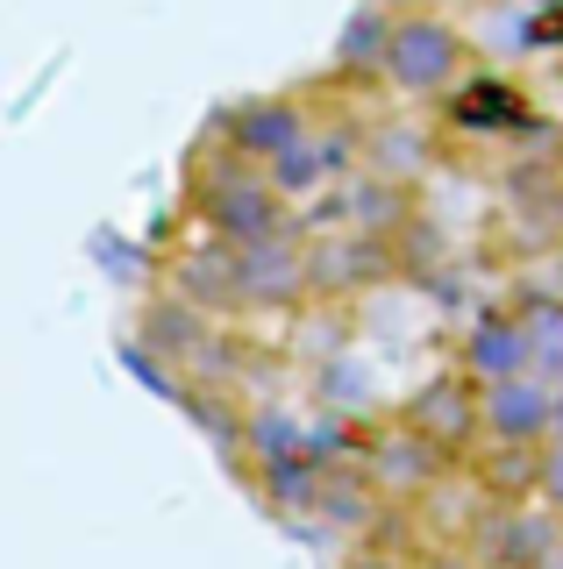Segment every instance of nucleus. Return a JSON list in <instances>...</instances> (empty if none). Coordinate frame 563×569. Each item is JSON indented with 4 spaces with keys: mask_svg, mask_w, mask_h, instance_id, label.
Returning a JSON list of instances; mask_svg holds the SVG:
<instances>
[{
    "mask_svg": "<svg viewBox=\"0 0 563 569\" xmlns=\"http://www.w3.org/2000/svg\"><path fill=\"white\" fill-rule=\"evenodd\" d=\"M527 284H535V292H550L556 307H563V242H550L542 257H527Z\"/></svg>",
    "mask_w": 563,
    "mask_h": 569,
    "instance_id": "9d476101",
    "label": "nucleus"
},
{
    "mask_svg": "<svg viewBox=\"0 0 563 569\" xmlns=\"http://www.w3.org/2000/svg\"><path fill=\"white\" fill-rule=\"evenodd\" d=\"M456 378L464 385H506V378H535L527 370V335L514 307H478L456 335Z\"/></svg>",
    "mask_w": 563,
    "mask_h": 569,
    "instance_id": "423d86ee",
    "label": "nucleus"
},
{
    "mask_svg": "<svg viewBox=\"0 0 563 569\" xmlns=\"http://www.w3.org/2000/svg\"><path fill=\"white\" fill-rule=\"evenodd\" d=\"M514 320H521V335H527V370H535L542 385L563 391V307H556L550 292H535V284H521Z\"/></svg>",
    "mask_w": 563,
    "mask_h": 569,
    "instance_id": "6e6552de",
    "label": "nucleus"
},
{
    "mask_svg": "<svg viewBox=\"0 0 563 569\" xmlns=\"http://www.w3.org/2000/svg\"><path fill=\"white\" fill-rule=\"evenodd\" d=\"M192 207H200L215 249H264V242L300 236L286 200L271 192V178L257 164H243V157H228V150H221V178H192Z\"/></svg>",
    "mask_w": 563,
    "mask_h": 569,
    "instance_id": "f257e3e1",
    "label": "nucleus"
},
{
    "mask_svg": "<svg viewBox=\"0 0 563 569\" xmlns=\"http://www.w3.org/2000/svg\"><path fill=\"white\" fill-rule=\"evenodd\" d=\"M314 121L307 93H257V100H236L215 114V129H207V142H221L228 157H243V164H271L286 142H300V129Z\"/></svg>",
    "mask_w": 563,
    "mask_h": 569,
    "instance_id": "7ed1b4c3",
    "label": "nucleus"
},
{
    "mask_svg": "<svg viewBox=\"0 0 563 569\" xmlns=\"http://www.w3.org/2000/svg\"><path fill=\"white\" fill-rule=\"evenodd\" d=\"M393 427H407L414 441H428L443 462H464L471 449H478V385H464L450 370L443 385H428L421 399H407V413H399Z\"/></svg>",
    "mask_w": 563,
    "mask_h": 569,
    "instance_id": "39448f33",
    "label": "nucleus"
},
{
    "mask_svg": "<svg viewBox=\"0 0 563 569\" xmlns=\"http://www.w3.org/2000/svg\"><path fill=\"white\" fill-rule=\"evenodd\" d=\"M535 498L563 520V435L556 441H542V477H535Z\"/></svg>",
    "mask_w": 563,
    "mask_h": 569,
    "instance_id": "1a4fd4ad",
    "label": "nucleus"
},
{
    "mask_svg": "<svg viewBox=\"0 0 563 569\" xmlns=\"http://www.w3.org/2000/svg\"><path fill=\"white\" fill-rule=\"evenodd\" d=\"M357 157L372 164V178L414 192L435 164V121H414V114H385V121H357Z\"/></svg>",
    "mask_w": 563,
    "mask_h": 569,
    "instance_id": "0eeeda50",
    "label": "nucleus"
},
{
    "mask_svg": "<svg viewBox=\"0 0 563 569\" xmlns=\"http://www.w3.org/2000/svg\"><path fill=\"white\" fill-rule=\"evenodd\" d=\"M471 71V43L450 14H393L385 29V58H378V86L399 100H450Z\"/></svg>",
    "mask_w": 563,
    "mask_h": 569,
    "instance_id": "f03ea898",
    "label": "nucleus"
},
{
    "mask_svg": "<svg viewBox=\"0 0 563 569\" xmlns=\"http://www.w3.org/2000/svg\"><path fill=\"white\" fill-rule=\"evenodd\" d=\"M563 391L542 378H506V385H478V441L485 449H542L556 435Z\"/></svg>",
    "mask_w": 563,
    "mask_h": 569,
    "instance_id": "20e7f679",
    "label": "nucleus"
}]
</instances>
